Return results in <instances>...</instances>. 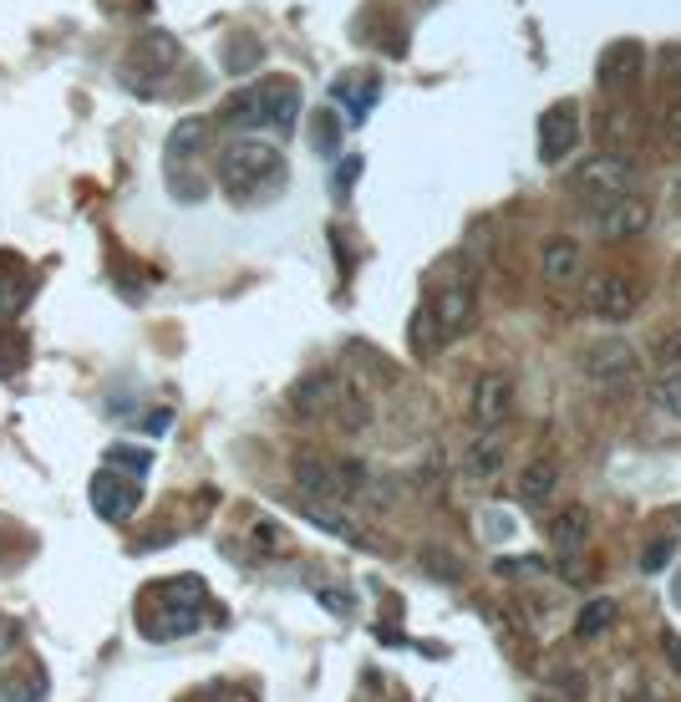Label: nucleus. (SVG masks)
I'll return each instance as SVG.
<instances>
[{
  "instance_id": "f257e3e1",
  "label": "nucleus",
  "mask_w": 681,
  "mask_h": 702,
  "mask_svg": "<svg viewBox=\"0 0 681 702\" xmlns=\"http://www.w3.org/2000/svg\"><path fill=\"white\" fill-rule=\"evenodd\" d=\"M219 183L234 204H254V199H270L286 183V158L276 143H260V138H234V143L219 153Z\"/></svg>"
},
{
  "instance_id": "bb28decb",
  "label": "nucleus",
  "mask_w": 681,
  "mask_h": 702,
  "mask_svg": "<svg viewBox=\"0 0 681 702\" xmlns=\"http://www.w3.org/2000/svg\"><path fill=\"white\" fill-rule=\"evenodd\" d=\"M651 408L657 412H667V418H677L681 423V372H661L657 382H651Z\"/></svg>"
},
{
  "instance_id": "ddd939ff",
  "label": "nucleus",
  "mask_w": 681,
  "mask_h": 702,
  "mask_svg": "<svg viewBox=\"0 0 681 702\" xmlns=\"http://www.w3.org/2000/svg\"><path fill=\"white\" fill-rule=\"evenodd\" d=\"M539 270H544L550 285H570V280L580 275V244H574L570 234L544 240V244H539Z\"/></svg>"
},
{
  "instance_id": "1a4fd4ad",
  "label": "nucleus",
  "mask_w": 681,
  "mask_h": 702,
  "mask_svg": "<svg viewBox=\"0 0 681 702\" xmlns=\"http://www.w3.org/2000/svg\"><path fill=\"white\" fill-rule=\"evenodd\" d=\"M296 489L306 499H326V504H341L347 494V479H341V463H326L321 453H300L296 459Z\"/></svg>"
},
{
  "instance_id": "5701e85b",
  "label": "nucleus",
  "mask_w": 681,
  "mask_h": 702,
  "mask_svg": "<svg viewBox=\"0 0 681 702\" xmlns=\"http://www.w3.org/2000/svg\"><path fill=\"white\" fill-rule=\"evenodd\" d=\"M0 702H47V672L0 678Z\"/></svg>"
},
{
  "instance_id": "72a5a7b5",
  "label": "nucleus",
  "mask_w": 681,
  "mask_h": 702,
  "mask_svg": "<svg viewBox=\"0 0 681 702\" xmlns=\"http://www.w3.org/2000/svg\"><path fill=\"white\" fill-rule=\"evenodd\" d=\"M316 148H321V153H336V118L331 112L316 118Z\"/></svg>"
},
{
  "instance_id": "c9c22d12",
  "label": "nucleus",
  "mask_w": 681,
  "mask_h": 702,
  "mask_svg": "<svg viewBox=\"0 0 681 702\" xmlns=\"http://www.w3.org/2000/svg\"><path fill=\"white\" fill-rule=\"evenodd\" d=\"M254 545H260V550H280V530H276V524H254Z\"/></svg>"
},
{
  "instance_id": "7c9ffc66",
  "label": "nucleus",
  "mask_w": 681,
  "mask_h": 702,
  "mask_svg": "<svg viewBox=\"0 0 681 702\" xmlns=\"http://www.w3.org/2000/svg\"><path fill=\"white\" fill-rule=\"evenodd\" d=\"M21 642H26V631H21V621H11V616H0V656H11V652H21Z\"/></svg>"
},
{
  "instance_id": "0eeeda50",
  "label": "nucleus",
  "mask_w": 681,
  "mask_h": 702,
  "mask_svg": "<svg viewBox=\"0 0 681 702\" xmlns=\"http://www.w3.org/2000/svg\"><path fill=\"white\" fill-rule=\"evenodd\" d=\"M509 408H514V372L489 367V372L473 382V423L489 433V428H499L503 418H509Z\"/></svg>"
},
{
  "instance_id": "9d476101",
  "label": "nucleus",
  "mask_w": 681,
  "mask_h": 702,
  "mask_svg": "<svg viewBox=\"0 0 681 702\" xmlns=\"http://www.w3.org/2000/svg\"><path fill=\"white\" fill-rule=\"evenodd\" d=\"M574 138H580V108H574V102H554V108L544 112V122H539V153H544V163L570 158Z\"/></svg>"
},
{
  "instance_id": "2f4dec72",
  "label": "nucleus",
  "mask_w": 681,
  "mask_h": 702,
  "mask_svg": "<svg viewBox=\"0 0 681 702\" xmlns=\"http://www.w3.org/2000/svg\"><path fill=\"white\" fill-rule=\"evenodd\" d=\"M254 61H260V47H254L250 37L234 41V51H229V72H244V67H254Z\"/></svg>"
},
{
  "instance_id": "dca6fc26",
  "label": "nucleus",
  "mask_w": 681,
  "mask_h": 702,
  "mask_svg": "<svg viewBox=\"0 0 681 702\" xmlns=\"http://www.w3.org/2000/svg\"><path fill=\"white\" fill-rule=\"evenodd\" d=\"M635 72H641V47L635 41H615V47H605V57H600V87H625L635 82Z\"/></svg>"
},
{
  "instance_id": "f03ea898",
  "label": "nucleus",
  "mask_w": 681,
  "mask_h": 702,
  "mask_svg": "<svg viewBox=\"0 0 681 702\" xmlns=\"http://www.w3.org/2000/svg\"><path fill=\"white\" fill-rule=\"evenodd\" d=\"M219 118L229 128H276V133H290L300 118V87L290 77H264V82L234 92Z\"/></svg>"
},
{
  "instance_id": "39448f33",
  "label": "nucleus",
  "mask_w": 681,
  "mask_h": 702,
  "mask_svg": "<svg viewBox=\"0 0 681 702\" xmlns=\"http://www.w3.org/2000/svg\"><path fill=\"white\" fill-rule=\"evenodd\" d=\"M473 311H479V291L468 280H453V285H438L428 301V321L438 331V341H453L473 327Z\"/></svg>"
},
{
  "instance_id": "412c9836",
  "label": "nucleus",
  "mask_w": 681,
  "mask_h": 702,
  "mask_svg": "<svg viewBox=\"0 0 681 702\" xmlns=\"http://www.w3.org/2000/svg\"><path fill=\"white\" fill-rule=\"evenodd\" d=\"M615 616H621V605L610 601V595H600V601H590L585 611H580V621H574V636H580V642H595V636H605V631L615 626Z\"/></svg>"
},
{
  "instance_id": "c85d7f7f",
  "label": "nucleus",
  "mask_w": 681,
  "mask_h": 702,
  "mask_svg": "<svg viewBox=\"0 0 681 702\" xmlns=\"http://www.w3.org/2000/svg\"><path fill=\"white\" fill-rule=\"evenodd\" d=\"M108 459H112V469H128L132 479H143L148 463H153V453H148V449H122V443H118V449H112Z\"/></svg>"
},
{
  "instance_id": "9b49d317",
  "label": "nucleus",
  "mask_w": 681,
  "mask_h": 702,
  "mask_svg": "<svg viewBox=\"0 0 681 702\" xmlns=\"http://www.w3.org/2000/svg\"><path fill=\"white\" fill-rule=\"evenodd\" d=\"M341 398H347V382H341V377H336V372H311L306 382H296L290 408H296V418H321V412L341 408Z\"/></svg>"
},
{
  "instance_id": "c756f323",
  "label": "nucleus",
  "mask_w": 681,
  "mask_h": 702,
  "mask_svg": "<svg viewBox=\"0 0 681 702\" xmlns=\"http://www.w3.org/2000/svg\"><path fill=\"white\" fill-rule=\"evenodd\" d=\"M550 682H554V688H560L570 702H580V698H585V692H590L585 672H550Z\"/></svg>"
},
{
  "instance_id": "a878e982",
  "label": "nucleus",
  "mask_w": 681,
  "mask_h": 702,
  "mask_svg": "<svg viewBox=\"0 0 681 702\" xmlns=\"http://www.w3.org/2000/svg\"><path fill=\"white\" fill-rule=\"evenodd\" d=\"M26 362H31V341L21 331H0V377L26 372Z\"/></svg>"
},
{
  "instance_id": "4be33fe9",
  "label": "nucleus",
  "mask_w": 681,
  "mask_h": 702,
  "mask_svg": "<svg viewBox=\"0 0 681 702\" xmlns=\"http://www.w3.org/2000/svg\"><path fill=\"white\" fill-rule=\"evenodd\" d=\"M203 581L199 575H179V581H163L153 591V601H163V605H183V611H203Z\"/></svg>"
},
{
  "instance_id": "473e14b6",
  "label": "nucleus",
  "mask_w": 681,
  "mask_h": 702,
  "mask_svg": "<svg viewBox=\"0 0 681 702\" xmlns=\"http://www.w3.org/2000/svg\"><path fill=\"white\" fill-rule=\"evenodd\" d=\"M661 143H667V148H681V102H671L667 118H661Z\"/></svg>"
},
{
  "instance_id": "20e7f679",
  "label": "nucleus",
  "mask_w": 681,
  "mask_h": 702,
  "mask_svg": "<svg viewBox=\"0 0 681 702\" xmlns=\"http://www.w3.org/2000/svg\"><path fill=\"white\" fill-rule=\"evenodd\" d=\"M641 372V357H635V347H625V341H590L585 351H580V377L585 382H595V388H625L631 377Z\"/></svg>"
},
{
  "instance_id": "aec40b11",
  "label": "nucleus",
  "mask_w": 681,
  "mask_h": 702,
  "mask_svg": "<svg viewBox=\"0 0 681 702\" xmlns=\"http://www.w3.org/2000/svg\"><path fill=\"white\" fill-rule=\"evenodd\" d=\"M132 61H148V72L138 77V92H148V82H153L163 67H173L179 61V47L168 37H148V41H138V51H132Z\"/></svg>"
},
{
  "instance_id": "e433bc0d",
  "label": "nucleus",
  "mask_w": 681,
  "mask_h": 702,
  "mask_svg": "<svg viewBox=\"0 0 681 702\" xmlns=\"http://www.w3.org/2000/svg\"><path fill=\"white\" fill-rule=\"evenodd\" d=\"M321 605H331L336 616H351V595H341V591H321Z\"/></svg>"
},
{
  "instance_id": "ea45409f",
  "label": "nucleus",
  "mask_w": 681,
  "mask_h": 702,
  "mask_svg": "<svg viewBox=\"0 0 681 702\" xmlns=\"http://www.w3.org/2000/svg\"><path fill=\"white\" fill-rule=\"evenodd\" d=\"M234 702H250V698H244V692H240V698H234Z\"/></svg>"
},
{
  "instance_id": "b1692460",
  "label": "nucleus",
  "mask_w": 681,
  "mask_h": 702,
  "mask_svg": "<svg viewBox=\"0 0 681 702\" xmlns=\"http://www.w3.org/2000/svg\"><path fill=\"white\" fill-rule=\"evenodd\" d=\"M300 514H306L311 524H321V530L341 534V540H361V534H357V524H351L347 514H336V509H326L321 499H306V504H300Z\"/></svg>"
},
{
  "instance_id": "f3484780",
  "label": "nucleus",
  "mask_w": 681,
  "mask_h": 702,
  "mask_svg": "<svg viewBox=\"0 0 681 702\" xmlns=\"http://www.w3.org/2000/svg\"><path fill=\"white\" fill-rule=\"evenodd\" d=\"M585 534H590V514H585V504H564V509H554L550 514V545L554 550H580L585 545Z\"/></svg>"
},
{
  "instance_id": "cd10ccee",
  "label": "nucleus",
  "mask_w": 681,
  "mask_h": 702,
  "mask_svg": "<svg viewBox=\"0 0 681 702\" xmlns=\"http://www.w3.org/2000/svg\"><path fill=\"white\" fill-rule=\"evenodd\" d=\"M651 357H657L661 372H681V327H677V331H667V337H657Z\"/></svg>"
},
{
  "instance_id": "7ed1b4c3",
  "label": "nucleus",
  "mask_w": 681,
  "mask_h": 702,
  "mask_svg": "<svg viewBox=\"0 0 681 702\" xmlns=\"http://www.w3.org/2000/svg\"><path fill=\"white\" fill-rule=\"evenodd\" d=\"M574 194L590 199V204L605 209L610 199H625L635 189V169H631V158H615V153H595L585 158L580 169H574Z\"/></svg>"
},
{
  "instance_id": "393cba45",
  "label": "nucleus",
  "mask_w": 681,
  "mask_h": 702,
  "mask_svg": "<svg viewBox=\"0 0 681 702\" xmlns=\"http://www.w3.org/2000/svg\"><path fill=\"white\" fill-rule=\"evenodd\" d=\"M468 469H473V473H499L503 469V438L493 433V428L473 443V449H468Z\"/></svg>"
},
{
  "instance_id": "6e6552de",
  "label": "nucleus",
  "mask_w": 681,
  "mask_h": 702,
  "mask_svg": "<svg viewBox=\"0 0 681 702\" xmlns=\"http://www.w3.org/2000/svg\"><path fill=\"white\" fill-rule=\"evenodd\" d=\"M585 301H590V311L605 315V321H625V315L641 305V291H635L631 275H621V270H605V275L590 280Z\"/></svg>"
},
{
  "instance_id": "a19ab883",
  "label": "nucleus",
  "mask_w": 681,
  "mask_h": 702,
  "mask_svg": "<svg viewBox=\"0 0 681 702\" xmlns=\"http://www.w3.org/2000/svg\"><path fill=\"white\" fill-rule=\"evenodd\" d=\"M677 514H681V509H677Z\"/></svg>"
},
{
  "instance_id": "4c0bfd02",
  "label": "nucleus",
  "mask_w": 681,
  "mask_h": 702,
  "mask_svg": "<svg viewBox=\"0 0 681 702\" xmlns=\"http://www.w3.org/2000/svg\"><path fill=\"white\" fill-rule=\"evenodd\" d=\"M168 423H173V418H168V408L158 412V418H148V428H153V433H168Z\"/></svg>"
},
{
  "instance_id": "6ab92c4d",
  "label": "nucleus",
  "mask_w": 681,
  "mask_h": 702,
  "mask_svg": "<svg viewBox=\"0 0 681 702\" xmlns=\"http://www.w3.org/2000/svg\"><path fill=\"white\" fill-rule=\"evenodd\" d=\"M554 489H560V463L554 459H534L519 473V499H529V504H544Z\"/></svg>"
},
{
  "instance_id": "4468645a",
  "label": "nucleus",
  "mask_w": 681,
  "mask_h": 702,
  "mask_svg": "<svg viewBox=\"0 0 681 702\" xmlns=\"http://www.w3.org/2000/svg\"><path fill=\"white\" fill-rule=\"evenodd\" d=\"M203 143H209V122L183 118L179 128H173V138H168V148H163V153H168V179L189 169V158L203 153Z\"/></svg>"
},
{
  "instance_id": "2eb2a0df",
  "label": "nucleus",
  "mask_w": 681,
  "mask_h": 702,
  "mask_svg": "<svg viewBox=\"0 0 681 702\" xmlns=\"http://www.w3.org/2000/svg\"><path fill=\"white\" fill-rule=\"evenodd\" d=\"M645 224H651V209H645L641 199H610V204L600 209V230H605L610 240H625V234H641Z\"/></svg>"
},
{
  "instance_id": "f8f14e48",
  "label": "nucleus",
  "mask_w": 681,
  "mask_h": 702,
  "mask_svg": "<svg viewBox=\"0 0 681 702\" xmlns=\"http://www.w3.org/2000/svg\"><path fill=\"white\" fill-rule=\"evenodd\" d=\"M37 295V270L16 250H0V315H21Z\"/></svg>"
},
{
  "instance_id": "58836bf2",
  "label": "nucleus",
  "mask_w": 681,
  "mask_h": 702,
  "mask_svg": "<svg viewBox=\"0 0 681 702\" xmlns=\"http://www.w3.org/2000/svg\"><path fill=\"white\" fill-rule=\"evenodd\" d=\"M667 652L677 656V666H681V636H667Z\"/></svg>"
},
{
  "instance_id": "f704fd0d",
  "label": "nucleus",
  "mask_w": 681,
  "mask_h": 702,
  "mask_svg": "<svg viewBox=\"0 0 681 702\" xmlns=\"http://www.w3.org/2000/svg\"><path fill=\"white\" fill-rule=\"evenodd\" d=\"M671 555H677V545H671L667 534H661L657 545L645 550V560H641V565H645V570H661V565H667V560H671Z\"/></svg>"
},
{
  "instance_id": "423d86ee",
  "label": "nucleus",
  "mask_w": 681,
  "mask_h": 702,
  "mask_svg": "<svg viewBox=\"0 0 681 702\" xmlns=\"http://www.w3.org/2000/svg\"><path fill=\"white\" fill-rule=\"evenodd\" d=\"M87 494H92V509L97 514H102V520L108 524H122V520H132V514H138V479H122V469H102V473H92V489H87Z\"/></svg>"
},
{
  "instance_id": "a211bd4d",
  "label": "nucleus",
  "mask_w": 681,
  "mask_h": 702,
  "mask_svg": "<svg viewBox=\"0 0 681 702\" xmlns=\"http://www.w3.org/2000/svg\"><path fill=\"white\" fill-rule=\"evenodd\" d=\"M377 98H382V82H377L371 72H347L341 82H336V102H341L351 118H367Z\"/></svg>"
}]
</instances>
